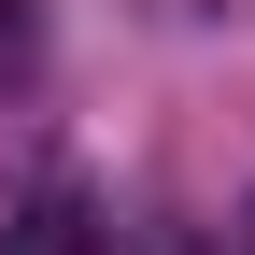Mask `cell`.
I'll return each mask as SVG.
<instances>
[{
    "mask_svg": "<svg viewBox=\"0 0 255 255\" xmlns=\"http://www.w3.org/2000/svg\"><path fill=\"white\" fill-rule=\"evenodd\" d=\"M0 255H100V213H85L71 184H43V199H28L14 227H0Z\"/></svg>",
    "mask_w": 255,
    "mask_h": 255,
    "instance_id": "obj_1",
    "label": "cell"
},
{
    "mask_svg": "<svg viewBox=\"0 0 255 255\" xmlns=\"http://www.w3.org/2000/svg\"><path fill=\"white\" fill-rule=\"evenodd\" d=\"M28 57H43V0H0V85H14Z\"/></svg>",
    "mask_w": 255,
    "mask_h": 255,
    "instance_id": "obj_2",
    "label": "cell"
},
{
    "mask_svg": "<svg viewBox=\"0 0 255 255\" xmlns=\"http://www.w3.org/2000/svg\"><path fill=\"white\" fill-rule=\"evenodd\" d=\"M142 14H170V28H255V0H142Z\"/></svg>",
    "mask_w": 255,
    "mask_h": 255,
    "instance_id": "obj_3",
    "label": "cell"
},
{
    "mask_svg": "<svg viewBox=\"0 0 255 255\" xmlns=\"http://www.w3.org/2000/svg\"><path fill=\"white\" fill-rule=\"evenodd\" d=\"M227 255H255V199H241V213H227Z\"/></svg>",
    "mask_w": 255,
    "mask_h": 255,
    "instance_id": "obj_4",
    "label": "cell"
}]
</instances>
